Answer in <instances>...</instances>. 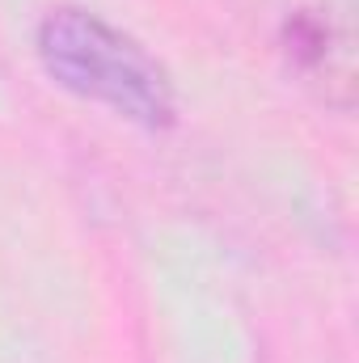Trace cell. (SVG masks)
<instances>
[{
  "instance_id": "obj_1",
  "label": "cell",
  "mask_w": 359,
  "mask_h": 363,
  "mask_svg": "<svg viewBox=\"0 0 359 363\" xmlns=\"http://www.w3.org/2000/svg\"><path fill=\"white\" fill-rule=\"evenodd\" d=\"M38 64L60 89L144 131H170L178 123V89L165 64L136 34L89 9L60 4L38 21Z\"/></svg>"
},
{
  "instance_id": "obj_2",
  "label": "cell",
  "mask_w": 359,
  "mask_h": 363,
  "mask_svg": "<svg viewBox=\"0 0 359 363\" xmlns=\"http://www.w3.org/2000/svg\"><path fill=\"white\" fill-rule=\"evenodd\" d=\"M275 43L287 68L330 106L355 97V0H279Z\"/></svg>"
}]
</instances>
